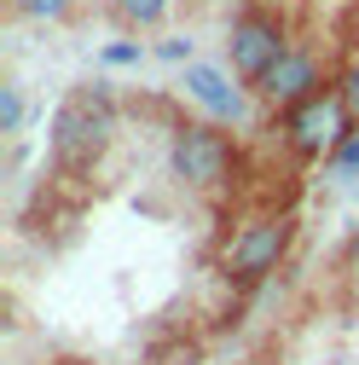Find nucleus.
I'll return each mask as SVG.
<instances>
[{"instance_id":"39448f33","label":"nucleus","mask_w":359,"mask_h":365,"mask_svg":"<svg viewBox=\"0 0 359 365\" xmlns=\"http://www.w3.org/2000/svg\"><path fill=\"white\" fill-rule=\"evenodd\" d=\"M353 133V110L342 105V93H336V81L325 87V93H313V99H301L296 110H284V140H290V151L296 157H331L342 140Z\"/></svg>"},{"instance_id":"4468645a","label":"nucleus","mask_w":359,"mask_h":365,"mask_svg":"<svg viewBox=\"0 0 359 365\" xmlns=\"http://www.w3.org/2000/svg\"><path fill=\"white\" fill-rule=\"evenodd\" d=\"M336 93H342V105H348L353 122H359V64H348V70L336 76Z\"/></svg>"},{"instance_id":"423d86ee","label":"nucleus","mask_w":359,"mask_h":365,"mask_svg":"<svg viewBox=\"0 0 359 365\" xmlns=\"http://www.w3.org/2000/svg\"><path fill=\"white\" fill-rule=\"evenodd\" d=\"M180 93H186L209 122L220 128H238L249 122V81L232 76V64H186V76H180Z\"/></svg>"},{"instance_id":"9d476101","label":"nucleus","mask_w":359,"mask_h":365,"mask_svg":"<svg viewBox=\"0 0 359 365\" xmlns=\"http://www.w3.org/2000/svg\"><path fill=\"white\" fill-rule=\"evenodd\" d=\"M24 116H29L24 81H18V76H6V81H0V133H24Z\"/></svg>"},{"instance_id":"1a4fd4ad","label":"nucleus","mask_w":359,"mask_h":365,"mask_svg":"<svg viewBox=\"0 0 359 365\" xmlns=\"http://www.w3.org/2000/svg\"><path fill=\"white\" fill-rule=\"evenodd\" d=\"M110 18H116L128 35H151V29H162V24L174 18V0H122Z\"/></svg>"},{"instance_id":"6e6552de","label":"nucleus","mask_w":359,"mask_h":365,"mask_svg":"<svg viewBox=\"0 0 359 365\" xmlns=\"http://www.w3.org/2000/svg\"><path fill=\"white\" fill-rule=\"evenodd\" d=\"M6 18L58 29V24H76V18H81V0H6Z\"/></svg>"},{"instance_id":"f03ea898","label":"nucleus","mask_w":359,"mask_h":365,"mask_svg":"<svg viewBox=\"0 0 359 365\" xmlns=\"http://www.w3.org/2000/svg\"><path fill=\"white\" fill-rule=\"evenodd\" d=\"M116 133V110H110V93L93 87V93H70L53 116V157L58 163H93Z\"/></svg>"},{"instance_id":"20e7f679","label":"nucleus","mask_w":359,"mask_h":365,"mask_svg":"<svg viewBox=\"0 0 359 365\" xmlns=\"http://www.w3.org/2000/svg\"><path fill=\"white\" fill-rule=\"evenodd\" d=\"M290 238H296L290 215H255L249 226L232 232L220 267H227V279H238V284H261L266 272H279V261L290 255Z\"/></svg>"},{"instance_id":"2eb2a0df","label":"nucleus","mask_w":359,"mask_h":365,"mask_svg":"<svg viewBox=\"0 0 359 365\" xmlns=\"http://www.w3.org/2000/svg\"><path fill=\"white\" fill-rule=\"evenodd\" d=\"M342 272H348V279H359V226H353L348 244H342Z\"/></svg>"},{"instance_id":"0eeeda50","label":"nucleus","mask_w":359,"mask_h":365,"mask_svg":"<svg viewBox=\"0 0 359 365\" xmlns=\"http://www.w3.org/2000/svg\"><path fill=\"white\" fill-rule=\"evenodd\" d=\"M325 64H319V53H313V47H301V41H296V47L273 64V70H266L261 81H255V93L266 99V105H284V110H296L301 99H313V93H325Z\"/></svg>"},{"instance_id":"f8f14e48","label":"nucleus","mask_w":359,"mask_h":365,"mask_svg":"<svg viewBox=\"0 0 359 365\" xmlns=\"http://www.w3.org/2000/svg\"><path fill=\"white\" fill-rule=\"evenodd\" d=\"M145 58H151L145 41H110V47L99 53V64H110V70H133V64H145Z\"/></svg>"},{"instance_id":"dca6fc26","label":"nucleus","mask_w":359,"mask_h":365,"mask_svg":"<svg viewBox=\"0 0 359 365\" xmlns=\"http://www.w3.org/2000/svg\"><path fill=\"white\" fill-rule=\"evenodd\" d=\"M116 6H122V0H105V12H116Z\"/></svg>"},{"instance_id":"ddd939ff","label":"nucleus","mask_w":359,"mask_h":365,"mask_svg":"<svg viewBox=\"0 0 359 365\" xmlns=\"http://www.w3.org/2000/svg\"><path fill=\"white\" fill-rule=\"evenodd\" d=\"M192 53H197L192 35H162V41H157V58H168V64H197Z\"/></svg>"},{"instance_id":"7ed1b4c3","label":"nucleus","mask_w":359,"mask_h":365,"mask_svg":"<svg viewBox=\"0 0 359 365\" xmlns=\"http://www.w3.org/2000/svg\"><path fill=\"white\" fill-rule=\"evenodd\" d=\"M290 47H296V41H290V24H284L279 12H266V6L238 12L232 29H227V64H232V76L249 81V87H255L266 70H273Z\"/></svg>"},{"instance_id":"9b49d317","label":"nucleus","mask_w":359,"mask_h":365,"mask_svg":"<svg viewBox=\"0 0 359 365\" xmlns=\"http://www.w3.org/2000/svg\"><path fill=\"white\" fill-rule=\"evenodd\" d=\"M325 174H331V180H342V186H353V180H359V128L348 133V140H342L331 157H325Z\"/></svg>"},{"instance_id":"f257e3e1","label":"nucleus","mask_w":359,"mask_h":365,"mask_svg":"<svg viewBox=\"0 0 359 365\" xmlns=\"http://www.w3.org/2000/svg\"><path fill=\"white\" fill-rule=\"evenodd\" d=\"M168 168H174V180H186L192 192H220L232 180V168H238V151H232L220 122H186V128H174V140H168Z\"/></svg>"}]
</instances>
